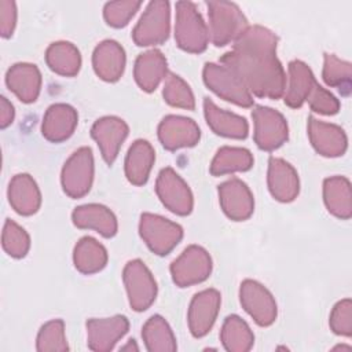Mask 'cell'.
<instances>
[{
	"label": "cell",
	"instance_id": "6da1fadb",
	"mask_svg": "<svg viewBox=\"0 0 352 352\" xmlns=\"http://www.w3.org/2000/svg\"><path fill=\"white\" fill-rule=\"evenodd\" d=\"M276 36L267 28L254 25L234 41V48L221 58L243 85L257 96L278 99L283 95L286 76L276 58Z\"/></svg>",
	"mask_w": 352,
	"mask_h": 352
},
{
	"label": "cell",
	"instance_id": "7a4b0ae2",
	"mask_svg": "<svg viewBox=\"0 0 352 352\" xmlns=\"http://www.w3.org/2000/svg\"><path fill=\"white\" fill-rule=\"evenodd\" d=\"M208 10L210 40L217 47L235 41L248 29V19L234 3L209 1Z\"/></svg>",
	"mask_w": 352,
	"mask_h": 352
},
{
	"label": "cell",
	"instance_id": "3957f363",
	"mask_svg": "<svg viewBox=\"0 0 352 352\" xmlns=\"http://www.w3.org/2000/svg\"><path fill=\"white\" fill-rule=\"evenodd\" d=\"M175 38L177 45L187 52L199 54L206 50L209 33L195 4L190 1L176 3Z\"/></svg>",
	"mask_w": 352,
	"mask_h": 352
},
{
	"label": "cell",
	"instance_id": "277c9868",
	"mask_svg": "<svg viewBox=\"0 0 352 352\" xmlns=\"http://www.w3.org/2000/svg\"><path fill=\"white\" fill-rule=\"evenodd\" d=\"M170 8L168 1L155 0L148 3L139 22L136 23L132 37L140 47L164 43L169 36Z\"/></svg>",
	"mask_w": 352,
	"mask_h": 352
},
{
	"label": "cell",
	"instance_id": "5b68a950",
	"mask_svg": "<svg viewBox=\"0 0 352 352\" xmlns=\"http://www.w3.org/2000/svg\"><path fill=\"white\" fill-rule=\"evenodd\" d=\"M139 232L150 250L158 256L168 254L183 238V230L179 224L153 213L140 216Z\"/></svg>",
	"mask_w": 352,
	"mask_h": 352
},
{
	"label": "cell",
	"instance_id": "8992f818",
	"mask_svg": "<svg viewBox=\"0 0 352 352\" xmlns=\"http://www.w3.org/2000/svg\"><path fill=\"white\" fill-rule=\"evenodd\" d=\"M204 81L220 98L242 107H250L253 98L239 77L227 66L206 63L204 67Z\"/></svg>",
	"mask_w": 352,
	"mask_h": 352
},
{
	"label": "cell",
	"instance_id": "52a82bcc",
	"mask_svg": "<svg viewBox=\"0 0 352 352\" xmlns=\"http://www.w3.org/2000/svg\"><path fill=\"white\" fill-rule=\"evenodd\" d=\"M122 279L129 304L135 311H144L154 302L157 283L142 260L128 261L122 271Z\"/></svg>",
	"mask_w": 352,
	"mask_h": 352
},
{
	"label": "cell",
	"instance_id": "ba28073f",
	"mask_svg": "<svg viewBox=\"0 0 352 352\" xmlns=\"http://www.w3.org/2000/svg\"><path fill=\"white\" fill-rule=\"evenodd\" d=\"M60 180L63 191L72 198H81L91 190L94 155L89 147H81L69 157L63 165Z\"/></svg>",
	"mask_w": 352,
	"mask_h": 352
},
{
	"label": "cell",
	"instance_id": "9c48e42d",
	"mask_svg": "<svg viewBox=\"0 0 352 352\" xmlns=\"http://www.w3.org/2000/svg\"><path fill=\"white\" fill-rule=\"evenodd\" d=\"M212 272V258L209 253L198 246L191 245L170 264L173 282L180 287L197 285L208 279Z\"/></svg>",
	"mask_w": 352,
	"mask_h": 352
},
{
	"label": "cell",
	"instance_id": "30bf717a",
	"mask_svg": "<svg viewBox=\"0 0 352 352\" xmlns=\"http://www.w3.org/2000/svg\"><path fill=\"white\" fill-rule=\"evenodd\" d=\"M254 121V142L265 151L280 147L289 136L287 122L283 116L267 106H257L252 111Z\"/></svg>",
	"mask_w": 352,
	"mask_h": 352
},
{
	"label": "cell",
	"instance_id": "8fae6325",
	"mask_svg": "<svg viewBox=\"0 0 352 352\" xmlns=\"http://www.w3.org/2000/svg\"><path fill=\"white\" fill-rule=\"evenodd\" d=\"M155 191L161 202L173 213L186 216L192 210V194L187 183L172 169L164 168L155 182Z\"/></svg>",
	"mask_w": 352,
	"mask_h": 352
},
{
	"label": "cell",
	"instance_id": "7c38bea8",
	"mask_svg": "<svg viewBox=\"0 0 352 352\" xmlns=\"http://www.w3.org/2000/svg\"><path fill=\"white\" fill-rule=\"evenodd\" d=\"M239 298L243 309L258 326H270L276 319V302L272 294L258 282L246 279L241 283Z\"/></svg>",
	"mask_w": 352,
	"mask_h": 352
},
{
	"label": "cell",
	"instance_id": "4fadbf2b",
	"mask_svg": "<svg viewBox=\"0 0 352 352\" xmlns=\"http://www.w3.org/2000/svg\"><path fill=\"white\" fill-rule=\"evenodd\" d=\"M221 297L216 289H206L197 293L188 308V327L194 337L199 338L209 333L220 308Z\"/></svg>",
	"mask_w": 352,
	"mask_h": 352
},
{
	"label": "cell",
	"instance_id": "5bb4252c",
	"mask_svg": "<svg viewBox=\"0 0 352 352\" xmlns=\"http://www.w3.org/2000/svg\"><path fill=\"white\" fill-rule=\"evenodd\" d=\"M219 199L227 217L235 221L246 220L254 209L253 194L242 180L232 177L219 186Z\"/></svg>",
	"mask_w": 352,
	"mask_h": 352
},
{
	"label": "cell",
	"instance_id": "9a60e30c",
	"mask_svg": "<svg viewBox=\"0 0 352 352\" xmlns=\"http://www.w3.org/2000/svg\"><path fill=\"white\" fill-rule=\"evenodd\" d=\"M126 122L118 117L107 116L95 121L91 128V136L98 143L103 160L111 165L118 155L120 147L128 136Z\"/></svg>",
	"mask_w": 352,
	"mask_h": 352
},
{
	"label": "cell",
	"instance_id": "2e32d148",
	"mask_svg": "<svg viewBox=\"0 0 352 352\" xmlns=\"http://www.w3.org/2000/svg\"><path fill=\"white\" fill-rule=\"evenodd\" d=\"M199 138L198 125L183 116H166L158 125V139L166 150L195 146Z\"/></svg>",
	"mask_w": 352,
	"mask_h": 352
},
{
	"label": "cell",
	"instance_id": "e0dca14e",
	"mask_svg": "<svg viewBox=\"0 0 352 352\" xmlns=\"http://www.w3.org/2000/svg\"><path fill=\"white\" fill-rule=\"evenodd\" d=\"M128 327V319L122 315L103 319H89L87 322L88 348L96 352L113 349L117 341L125 336Z\"/></svg>",
	"mask_w": 352,
	"mask_h": 352
},
{
	"label": "cell",
	"instance_id": "ac0fdd59",
	"mask_svg": "<svg viewBox=\"0 0 352 352\" xmlns=\"http://www.w3.org/2000/svg\"><path fill=\"white\" fill-rule=\"evenodd\" d=\"M308 136L314 148L324 157H340L346 150V135L342 128L308 118Z\"/></svg>",
	"mask_w": 352,
	"mask_h": 352
},
{
	"label": "cell",
	"instance_id": "d6986e66",
	"mask_svg": "<svg viewBox=\"0 0 352 352\" xmlns=\"http://www.w3.org/2000/svg\"><path fill=\"white\" fill-rule=\"evenodd\" d=\"M267 180L270 192L280 202H290L298 195L300 182L297 172L282 158H270Z\"/></svg>",
	"mask_w": 352,
	"mask_h": 352
},
{
	"label": "cell",
	"instance_id": "ffe728a7",
	"mask_svg": "<svg viewBox=\"0 0 352 352\" xmlns=\"http://www.w3.org/2000/svg\"><path fill=\"white\" fill-rule=\"evenodd\" d=\"M77 111L72 106L66 103L52 104L47 109L43 117V136L54 143L63 142L73 135L77 126Z\"/></svg>",
	"mask_w": 352,
	"mask_h": 352
},
{
	"label": "cell",
	"instance_id": "44dd1931",
	"mask_svg": "<svg viewBox=\"0 0 352 352\" xmlns=\"http://www.w3.org/2000/svg\"><path fill=\"white\" fill-rule=\"evenodd\" d=\"M95 73L104 81H117L125 69L124 48L114 40L99 43L92 55Z\"/></svg>",
	"mask_w": 352,
	"mask_h": 352
},
{
	"label": "cell",
	"instance_id": "7402d4cb",
	"mask_svg": "<svg viewBox=\"0 0 352 352\" xmlns=\"http://www.w3.org/2000/svg\"><path fill=\"white\" fill-rule=\"evenodd\" d=\"M8 201L12 209L22 216H30L38 210L41 205V194L30 175L19 173L11 179L8 186Z\"/></svg>",
	"mask_w": 352,
	"mask_h": 352
},
{
	"label": "cell",
	"instance_id": "603a6c76",
	"mask_svg": "<svg viewBox=\"0 0 352 352\" xmlns=\"http://www.w3.org/2000/svg\"><path fill=\"white\" fill-rule=\"evenodd\" d=\"M6 82L22 102L32 103L40 94L41 74L36 65L15 63L8 69Z\"/></svg>",
	"mask_w": 352,
	"mask_h": 352
},
{
	"label": "cell",
	"instance_id": "cb8c5ba5",
	"mask_svg": "<svg viewBox=\"0 0 352 352\" xmlns=\"http://www.w3.org/2000/svg\"><path fill=\"white\" fill-rule=\"evenodd\" d=\"M204 113L210 129L226 138L245 139L249 132V125L246 120L234 113L219 109L209 98L204 100Z\"/></svg>",
	"mask_w": 352,
	"mask_h": 352
},
{
	"label": "cell",
	"instance_id": "d4e9b609",
	"mask_svg": "<svg viewBox=\"0 0 352 352\" xmlns=\"http://www.w3.org/2000/svg\"><path fill=\"white\" fill-rule=\"evenodd\" d=\"M73 223L78 228H92L100 235L110 238L117 232V219L114 213L99 204L77 206L72 214Z\"/></svg>",
	"mask_w": 352,
	"mask_h": 352
},
{
	"label": "cell",
	"instance_id": "484cf974",
	"mask_svg": "<svg viewBox=\"0 0 352 352\" xmlns=\"http://www.w3.org/2000/svg\"><path fill=\"white\" fill-rule=\"evenodd\" d=\"M133 74L138 85L143 91H154L166 76L165 56L158 50H150L144 54H140L135 62Z\"/></svg>",
	"mask_w": 352,
	"mask_h": 352
},
{
	"label": "cell",
	"instance_id": "4316f807",
	"mask_svg": "<svg viewBox=\"0 0 352 352\" xmlns=\"http://www.w3.org/2000/svg\"><path fill=\"white\" fill-rule=\"evenodd\" d=\"M155 160V153L153 146L143 139L132 143L125 158V176L135 184L142 186L147 182L150 170Z\"/></svg>",
	"mask_w": 352,
	"mask_h": 352
},
{
	"label": "cell",
	"instance_id": "83f0119b",
	"mask_svg": "<svg viewBox=\"0 0 352 352\" xmlns=\"http://www.w3.org/2000/svg\"><path fill=\"white\" fill-rule=\"evenodd\" d=\"M316 80L311 69L301 60H292L289 63V85L285 94V103L289 107H301L309 96Z\"/></svg>",
	"mask_w": 352,
	"mask_h": 352
},
{
	"label": "cell",
	"instance_id": "f1b7e54d",
	"mask_svg": "<svg viewBox=\"0 0 352 352\" xmlns=\"http://www.w3.org/2000/svg\"><path fill=\"white\" fill-rule=\"evenodd\" d=\"M323 199L327 210L340 219H349L352 214L351 183L344 176L327 177L323 183Z\"/></svg>",
	"mask_w": 352,
	"mask_h": 352
},
{
	"label": "cell",
	"instance_id": "f546056e",
	"mask_svg": "<svg viewBox=\"0 0 352 352\" xmlns=\"http://www.w3.org/2000/svg\"><path fill=\"white\" fill-rule=\"evenodd\" d=\"M45 62L52 72L60 76L73 77L80 70L81 55L74 44L69 41H56L47 48Z\"/></svg>",
	"mask_w": 352,
	"mask_h": 352
},
{
	"label": "cell",
	"instance_id": "4dcf8cb0",
	"mask_svg": "<svg viewBox=\"0 0 352 352\" xmlns=\"http://www.w3.org/2000/svg\"><path fill=\"white\" fill-rule=\"evenodd\" d=\"M73 261L80 272L87 275L95 274L104 268L107 263V252L96 239L84 236L74 246Z\"/></svg>",
	"mask_w": 352,
	"mask_h": 352
},
{
	"label": "cell",
	"instance_id": "1f68e13d",
	"mask_svg": "<svg viewBox=\"0 0 352 352\" xmlns=\"http://www.w3.org/2000/svg\"><path fill=\"white\" fill-rule=\"evenodd\" d=\"M253 165V155L249 150L242 147L224 146L217 150L210 164V173L213 176H221L226 173L243 172Z\"/></svg>",
	"mask_w": 352,
	"mask_h": 352
},
{
	"label": "cell",
	"instance_id": "d6a6232c",
	"mask_svg": "<svg viewBox=\"0 0 352 352\" xmlns=\"http://www.w3.org/2000/svg\"><path fill=\"white\" fill-rule=\"evenodd\" d=\"M220 340L223 346L230 352H246L253 346L254 336L243 319L230 315L223 323Z\"/></svg>",
	"mask_w": 352,
	"mask_h": 352
},
{
	"label": "cell",
	"instance_id": "836d02e7",
	"mask_svg": "<svg viewBox=\"0 0 352 352\" xmlns=\"http://www.w3.org/2000/svg\"><path fill=\"white\" fill-rule=\"evenodd\" d=\"M142 337L150 352H172L177 348L172 329L160 315L151 316L144 323Z\"/></svg>",
	"mask_w": 352,
	"mask_h": 352
},
{
	"label": "cell",
	"instance_id": "e575fe53",
	"mask_svg": "<svg viewBox=\"0 0 352 352\" xmlns=\"http://www.w3.org/2000/svg\"><path fill=\"white\" fill-rule=\"evenodd\" d=\"M164 99L166 103L175 107H182L187 110H192L195 107V99L188 84L179 76L169 73L165 80Z\"/></svg>",
	"mask_w": 352,
	"mask_h": 352
},
{
	"label": "cell",
	"instance_id": "d590c367",
	"mask_svg": "<svg viewBox=\"0 0 352 352\" xmlns=\"http://www.w3.org/2000/svg\"><path fill=\"white\" fill-rule=\"evenodd\" d=\"M37 351L40 352H63L69 349L66 336H65V324L60 319H54L41 326L37 340H36Z\"/></svg>",
	"mask_w": 352,
	"mask_h": 352
},
{
	"label": "cell",
	"instance_id": "8d00e7d4",
	"mask_svg": "<svg viewBox=\"0 0 352 352\" xmlns=\"http://www.w3.org/2000/svg\"><path fill=\"white\" fill-rule=\"evenodd\" d=\"M1 243L3 249L15 258H21L26 256L30 248V238L28 232L18 226L15 221L7 219L3 227L1 234Z\"/></svg>",
	"mask_w": 352,
	"mask_h": 352
},
{
	"label": "cell",
	"instance_id": "74e56055",
	"mask_svg": "<svg viewBox=\"0 0 352 352\" xmlns=\"http://www.w3.org/2000/svg\"><path fill=\"white\" fill-rule=\"evenodd\" d=\"M322 76L329 87H337L340 89L346 88L349 87L352 77L351 63L337 58L333 54H324Z\"/></svg>",
	"mask_w": 352,
	"mask_h": 352
},
{
	"label": "cell",
	"instance_id": "f35d334b",
	"mask_svg": "<svg viewBox=\"0 0 352 352\" xmlns=\"http://www.w3.org/2000/svg\"><path fill=\"white\" fill-rule=\"evenodd\" d=\"M140 1H111L103 8L104 21L113 28L125 26L135 12L140 8Z\"/></svg>",
	"mask_w": 352,
	"mask_h": 352
},
{
	"label": "cell",
	"instance_id": "ab89813d",
	"mask_svg": "<svg viewBox=\"0 0 352 352\" xmlns=\"http://www.w3.org/2000/svg\"><path fill=\"white\" fill-rule=\"evenodd\" d=\"M330 327L338 336L352 334V301L344 298L338 301L330 314Z\"/></svg>",
	"mask_w": 352,
	"mask_h": 352
},
{
	"label": "cell",
	"instance_id": "60d3db41",
	"mask_svg": "<svg viewBox=\"0 0 352 352\" xmlns=\"http://www.w3.org/2000/svg\"><path fill=\"white\" fill-rule=\"evenodd\" d=\"M307 102L309 103V107L314 111L324 114V116L336 114L340 110L338 99L333 94H330L329 91L322 88L318 82L312 88L309 96L307 98Z\"/></svg>",
	"mask_w": 352,
	"mask_h": 352
},
{
	"label": "cell",
	"instance_id": "b9f144b4",
	"mask_svg": "<svg viewBox=\"0 0 352 352\" xmlns=\"http://www.w3.org/2000/svg\"><path fill=\"white\" fill-rule=\"evenodd\" d=\"M16 23V6L11 0H0V33L10 37Z\"/></svg>",
	"mask_w": 352,
	"mask_h": 352
},
{
	"label": "cell",
	"instance_id": "7bdbcfd3",
	"mask_svg": "<svg viewBox=\"0 0 352 352\" xmlns=\"http://www.w3.org/2000/svg\"><path fill=\"white\" fill-rule=\"evenodd\" d=\"M14 120V107L8 102L7 98L1 96L0 99V126L4 129L8 125H11Z\"/></svg>",
	"mask_w": 352,
	"mask_h": 352
},
{
	"label": "cell",
	"instance_id": "ee69618b",
	"mask_svg": "<svg viewBox=\"0 0 352 352\" xmlns=\"http://www.w3.org/2000/svg\"><path fill=\"white\" fill-rule=\"evenodd\" d=\"M131 348H133V349H135V351H138V346H136V345H135V342H133V340H131V341H129V344H128V345H125V346H122V349H124V351H126V349H131Z\"/></svg>",
	"mask_w": 352,
	"mask_h": 352
}]
</instances>
